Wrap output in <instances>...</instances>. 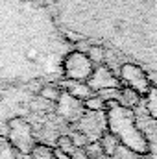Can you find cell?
Here are the masks:
<instances>
[{
	"label": "cell",
	"instance_id": "cell-1",
	"mask_svg": "<svg viewBox=\"0 0 157 159\" xmlns=\"http://www.w3.org/2000/svg\"><path fill=\"white\" fill-rule=\"evenodd\" d=\"M87 85H89L91 91L92 89L102 91V89H107V87H117V80H115V76L111 74V70L107 67H98L96 70H92Z\"/></svg>",
	"mask_w": 157,
	"mask_h": 159
},
{
	"label": "cell",
	"instance_id": "cell-2",
	"mask_svg": "<svg viewBox=\"0 0 157 159\" xmlns=\"http://www.w3.org/2000/svg\"><path fill=\"white\" fill-rule=\"evenodd\" d=\"M65 85H67V94L72 96L74 100H76V98H79V100H87V98L92 96V91H91L89 85L83 83V81H76V80H72V81H67Z\"/></svg>",
	"mask_w": 157,
	"mask_h": 159
},
{
	"label": "cell",
	"instance_id": "cell-3",
	"mask_svg": "<svg viewBox=\"0 0 157 159\" xmlns=\"http://www.w3.org/2000/svg\"><path fill=\"white\" fill-rule=\"evenodd\" d=\"M98 144H100V148H102V152H104L105 157L117 156L118 148H120V141H118L115 135H111V133H104V135L98 139Z\"/></svg>",
	"mask_w": 157,
	"mask_h": 159
},
{
	"label": "cell",
	"instance_id": "cell-4",
	"mask_svg": "<svg viewBox=\"0 0 157 159\" xmlns=\"http://www.w3.org/2000/svg\"><path fill=\"white\" fill-rule=\"evenodd\" d=\"M30 109L32 111H37V113H48V115H52L54 113V109H56V104H52V102H46L44 98H34L32 102H30Z\"/></svg>",
	"mask_w": 157,
	"mask_h": 159
},
{
	"label": "cell",
	"instance_id": "cell-5",
	"mask_svg": "<svg viewBox=\"0 0 157 159\" xmlns=\"http://www.w3.org/2000/svg\"><path fill=\"white\" fill-rule=\"evenodd\" d=\"M39 96L44 98L46 102H52V104H57L59 98H61V91L56 87V85H43L39 91Z\"/></svg>",
	"mask_w": 157,
	"mask_h": 159
},
{
	"label": "cell",
	"instance_id": "cell-6",
	"mask_svg": "<svg viewBox=\"0 0 157 159\" xmlns=\"http://www.w3.org/2000/svg\"><path fill=\"white\" fill-rule=\"evenodd\" d=\"M105 54H107V50H104L102 46H89L87 48L89 63H96L98 67H102V63H105Z\"/></svg>",
	"mask_w": 157,
	"mask_h": 159
},
{
	"label": "cell",
	"instance_id": "cell-7",
	"mask_svg": "<svg viewBox=\"0 0 157 159\" xmlns=\"http://www.w3.org/2000/svg\"><path fill=\"white\" fill-rule=\"evenodd\" d=\"M124 107H135L139 104V93L133 91V89H124L120 91V102Z\"/></svg>",
	"mask_w": 157,
	"mask_h": 159
},
{
	"label": "cell",
	"instance_id": "cell-8",
	"mask_svg": "<svg viewBox=\"0 0 157 159\" xmlns=\"http://www.w3.org/2000/svg\"><path fill=\"white\" fill-rule=\"evenodd\" d=\"M32 159H54V150L48 144H35L32 148Z\"/></svg>",
	"mask_w": 157,
	"mask_h": 159
},
{
	"label": "cell",
	"instance_id": "cell-9",
	"mask_svg": "<svg viewBox=\"0 0 157 159\" xmlns=\"http://www.w3.org/2000/svg\"><path fill=\"white\" fill-rule=\"evenodd\" d=\"M56 144H57V150L59 152H63V154H67V156H70L72 154V150H74V144H72V139L65 133V135H59L57 137V141H56Z\"/></svg>",
	"mask_w": 157,
	"mask_h": 159
},
{
	"label": "cell",
	"instance_id": "cell-10",
	"mask_svg": "<svg viewBox=\"0 0 157 159\" xmlns=\"http://www.w3.org/2000/svg\"><path fill=\"white\" fill-rule=\"evenodd\" d=\"M104 106H105V102H104L98 94H92L91 98H87V100H85V109H89V111H92V113L102 111V109H104Z\"/></svg>",
	"mask_w": 157,
	"mask_h": 159
},
{
	"label": "cell",
	"instance_id": "cell-11",
	"mask_svg": "<svg viewBox=\"0 0 157 159\" xmlns=\"http://www.w3.org/2000/svg\"><path fill=\"white\" fill-rule=\"evenodd\" d=\"M98 96H100L104 102H107V100L120 102V89H117V87H107V89H102V91H98Z\"/></svg>",
	"mask_w": 157,
	"mask_h": 159
},
{
	"label": "cell",
	"instance_id": "cell-12",
	"mask_svg": "<svg viewBox=\"0 0 157 159\" xmlns=\"http://www.w3.org/2000/svg\"><path fill=\"white\" fill-rule=\"evenodd\" d=\"M85 152H87L89 159H105L102 148H100V144H98V141H96V143H89V144L85 146Z\"/></svg>",
	"mask_w": 157,
	"mask_h": 159
},
{
	"label": "cell",
	"instance_id": "cell-13",
	"mask_svg": "<svg viewBox=\"0 0 157 159\" xmlns=\"http://www.w3.org/2000/svg\"><path fill=\"white\" fill-rule=\"evenodd\" d=\"M69 137L72 139V144H74V148H85V146L89 144V139H87V135H85V133H81L79 129L72 131Z\"/></svg>",
	"mask_w": 157,
	"mask_h": 159
},
{
	"label": "cell",
	"instance_id": "cell-14",
	"mask_svg": "<svg viewBox=\"0 0 157 159\" xmlns=\"http://www.w3.org/2000/svg\"><path fill=\"white\" fill-rule=\"evenodd\" d=\"M69 157H70V159H89V156H87L85 148H74V150H72V154H70Z\"/></svg>",
	"mask_w": 157,
	"mask_h": 159
},
{
	"label": "cell",
	"instance_id": "cell-15",
	"mask_svg": "<svg viewBox=\"0 0 157 159\" xmlns=\"http://www.w3.org/2000/svg\"><path fill=\"white\" fill-rule=\"evenodd\" d=\"M54 159H70V157H69L67 154H63V152H59V150L56 148V150H54Z\"/></svg>",
	"mask_w": 157,
	"mask_h": 159
}]
</instances>
